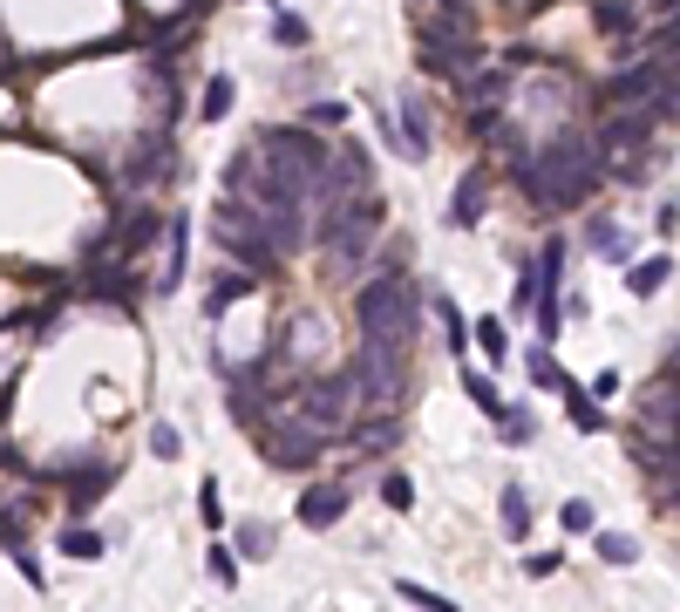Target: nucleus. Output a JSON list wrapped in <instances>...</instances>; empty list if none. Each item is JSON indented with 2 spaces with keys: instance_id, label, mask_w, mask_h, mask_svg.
<instances>
[{
  "instance_id": "obj_1",
  "label": "nucleus",
  "mask_w": 680,
  "mask_h": 612,
  "mask_svg": "<svg viewBox=\"0 0 680 612\" xmlns=\"http://www.w3.org/2000/svg\"><path fill=\"white\" fill-rule=\"evenodd\" d=\"M599 184H606V157H599V143L586 130H559L538 150V204H551V212L586 204Z\"/></svg>"
},
{
  "instance_id": "obj_2",
  "label": "nucleus",
  "mask_w": 680,
  "mask_h": 612,
  "mask_svg": "<svg viewBox=\"0 0 680 612\" xmlns=\"http://www.w3.org/2000/svg\"><path fill=\"white\" fill-rule=\"evenodd\" d=\"M355 320H361V341L409 347L415 327H422V286H415L409 272H374L368 286L355 293Z\"/></svg>"
},
{
  "instance_id": "obj_3",
  "label": "nucleus",
  "mask_w": 680,
  "mask_h": 612,
  "mask_svg": "<svg viewBox=\"0 0 680 612\" xmlns=\"http://www.w3.org/2000/svg\"><path fill=\"white\" fill-rule=\"evenodd\" d=\"M259 150H266V170L280 177L293 197H320L334 150L313 137V123H272V130H259Z\"/></svg>"
},
{
  "instance_id": "obj_4",
  "label": "nucleus",
  "mask_w": 680,
  "mask_h": 612,
  "mask_svg": "<svg viewBox=\"0 0 680 612\" xmlns=\"http://www.w3.org/2000/svg\"><path fill=\"white\" fill-rule=\"evenodd\" d=\"M415 55L429 75H470L476 62H484V48H476V21L457 8V0H442L436 14L415 21Z\"/></svg>"
},
{
  "instance_id": "obj_5",
  "label": "nucleus",
  "mask_w": 680,
  "mask_h": 612,
  "mask_svg": "<svg viewBox=\"0 0 680 612\" xmlns=\"http://www.w3.org/2000/svg\"><path fill=\"white\" fill-rule=\"evenodd\" d=\"M347 374H355V401L395 408L401 388H409V347H395V341H361L355 361H347Z\"/></svg>"
},
{
  "instance_id": "obj_6",
  "label": "nucleus",
  "mask_w": 680,
  "mask_h": 612,
  "mask_svg": "<svg viewBox=\"0 0 680 612\" xmlns=\"http://www.w3.org/2000/svg\"><path fill=\"white\" fill-rule=\"evenodd\" d=\"M313 239L334 252V259H368L374 252V239H382V197H334L326 204V225H313Z\"/></svg>"
},
{
  "instance_id": "obj_7",
  "label": "nucleus",
  "mask_w": 680,
  "mask_h": 612,
  "mask_svg": "<svg viewBox=\"0 0 680 612\" xmlns=\"http://www.w3.org/2000/svg\"><path fill=\"white\" fill-rule=\"evenodd\" d=\"M293 408L299 422L313 429H347V408H355V374H320V381H293Z\"/></svg>"
},
{
  "instance_id": "obj_8",
  "label": "nucleus",
  "mask_w": 680,
  "mask_h": 612,
  "mask_svg": "<svg viewBox=\"0 0 680 612\" xmlns=\"http://www.w3.org/2000/svg\"><path fill=\"white\" fill-rule=\"evenodd\" d=\"M259 449H266V463H280V470H313L320 463V429L313 422H272L266 416V429H259Z\"/></svg>"
},
{
  "instance_id": "obj_9",
  "label": "nucleus",
  "mask_w": 680,
  "mask_h": 612,
  "mask_svg": "<svg viewBox=\"0 0 680 612\" xmlns=\"http://www.w3.org/2000/svg\"><path fill=\"white\" fill-rule=\"evenodd\" d=\"M368 191H374V157H368V143H341L334 157H326L320 197L334 204V197H368Z\"/></svg>"
},
{
  "instance_id": "obj_10",
  "label": "nucleus",
  "mask_w": 680,
  "mask_h": 612,
  "mask_svg": "<svg viewBox=\"0 0 680 612\" xmlns=\"http://www.w3.org/2000/svg\"><path fill=\"white\" fill-rule=\"evenodd\" d=\"M82 299H110V306H137L143 299V286L130 279V259H89V272H82Z\"/></svg>"
},
{
  "instance_id": "obj_11",
  "label": "nucleus",
  "mask_w": 680,
  "mask_h": 612,
  "mask_svg": "<svg viewBox=\"0 0 680 612\" xmlns=\"http://www.w3.org/2000/svg\"><path fill=\"white\" fill-rule=\"evenodd\" d=\"M110 239H116V259H143V252L164 239V218L150 212V204H137V212H123V218L110 225Z\"/></svg>"
},
{
  "instance_id": "obj_12",
  "label": "nucleus",
  "mask_w": 680,
  "mask_h": 612,
  "mask_svg": "<svg viewBox=\"0 0 680 612\" xmlns=\"http://www.w3.org/2000/svg\"><path fill=\"white\" fill-rule=\"evenodd\" d=\"M347 483H307V490H299V524L307 531H334L341 518H347Z\"/></svg>"
},
{
  "instance_id": "obj_13",
  "label": "nucleus",
  "mask_w": 680,
  "mask_h": 612,
  "mask_svg": "<svg viewBox=\"0 0 680 612\" xmlns=\"http://www.w3.org/2000/svg\"><path fill=\"white\" fill-rule=\"evenodd\" d=\"M503 89H511V62H476L470 75H457V95L463 110H497Z\"/></svg>"
},
{
  "instance_id": "obj_14",
  "label": "nucleus",
  "mask_w": 680,
  "mask_h": 612,
  "mask_svg": "<svg viewBox=\"0 0 680 612\" xmlns=\"http://www.w3.org/2000/svg\"><path fill=\"white\" fill-rule=\"evenodd\" d=\"M395 443H401V416H395V408H374V416L347 422V449H355V456H388Z\"/></svg>"
},
{
  "instance_id": "obj_15",
  "label": "nucleus",
  "mask_w": 680,
  "mask_h": 612,
  "mask_svg": "<svg viewBox=\"0 0 680 612\" xmlns=\"http://www.w3.org/2000/svg\"><path fill=\"white\" fill-rule=\"evenodd\" d=\"M484 204H490V170H463L457 197H449V225H457V232L484 225Z\"/></svg>"
},
{
  "instance_id": "obj_16",
  "label": "nucleus",
  "mask_w": 680,
  "mask_h": 612,
  "mask_svg": "<svg viewBox=\"0 0 680 612\" xmlns=\"http://www.w3.org/2000/svg\"><path fill=\"white\" fill-rule=\"evenodd\" d=\"M164 177H170V143H164V137L137 143V150H130V170H123V184H130V191H150V184H164Z\"/></svg>"
},
{
  "instance_id": "obj_17",
  "label": "nucleus",
  "mask_w": 680,
  "mask_h": 612,
  "mask_svg": "<svg viewBox=\"0 0 680 612\" xmlns=\"http://www.w3.org/2000/svg\"><path fill=\"white\" fill-rule=\"evenodd\" d=\"M184 252H191V218H164V279H157V293L184 286Z\"/></svg>"
},
{
  "instance_id": "obj_18",
  "label": "nucleus",
  "mask_w": 680,
  "mask_h": 612,
  "mask_svg": "<svg viewBox=\"0 0 680 612\" xmlns=\"http://www.w3.org/2000/svg\"><path fill=\"white\" fill-rule=\"evenodd\" d=\"M116 483V470L110 463H89V470H75L68 476V518H89L95 503H103V490Z\"/></svg>"
},
{
  "instance_id": "obj_19",
  "label": "nucleus",
  "mask_w": 680,
  "mask_h": 612,
  "mask_svg": "<svg viewBox=\"0 0 680 612\" xmlns=\"http://www.w3.org/2000/svg\"><path fill=\"white\" fill-rule=\"evenodd\" d=\"M531 518H538V510H531V497H524L517 483H511V490L497 497V524H503V538H511V545H524V538H531Z\"/></svg>"
},
{
  "instance_id": "obj_20",
  "label": "nucleus",
  "mask_w": 680,
  "mask_h": 612,
  "mask_svg": "<svg viewBox=\"0 0 680 612\" xmlns=\"http://www.w3.org/2000/svg\"><path fill=\"white\" fill-rule=\"evenodd\" d=\"M565 416H572V429H586V436H599V429H606V408H599V395L578 388V381H565Z\"/></svg>"
},
{
  "instance_id": "obj_21",
  "label": "nucleus",
  "mask_w": 680,
  "mask_h": 612,
  "mask_svg": "<svg viewBox=\"0 0 680 612\" xmlns=\"http://www.w3.org/2000/svg\"><path fill=\"white\" fill-rule=\"evenodd\" d=\"M401 157H429V116H422V102L415 95H401Z\"/></svg>"
},
{
  "instance_id": "obj_22",
  "label": "nucleus",
  "mask_w": 680,
  "mask_h": 612,
  "mask_svg": "<svg viewBox=\"0 0 680 612\" xmlns=\"http://www.w3.org/2000/svg\"><path fill=\"white\" fill-rule=\"evenodd\" d=\"M232 95H239L232 75H211L205 95H197V123H224V116H232Z\"/></svg>"
},
{
  "instance_id": "obj_23",
  "label": "nucleus",
  "mask_w": 680,
  "mask_h": 612,
  "mask_svg": "<svg viewBox=\"0 0 680 612\" xmlns=\"http://www.w3.org/2000/svg\"><path fill=\"white\" fill-rule=\"evenodd\" d=\"M252 286H259V272H218V286L205 293V314L218 320V314H224V306H232V299H245Z\"/></svg>"
},
{
  "instance_id": "obj_24",
  "label": "nucleus",
  "mask_w": 680,
  "mask_h": 612,
  "mask_svg": "<svg viewBox=\"0 0 680 612\" xmlns=\"http://www.w3.org/2000/svg\"><path fill=\"white\" fill-rule=\"evenodd\" d=\"M667 279H673L667 259H640V266H626V293H633V299H653V293L667 286Z\"/></svg>"
},
{
  "instance_id": "obj_25",
  "label": "nucleus",
  "mask_w": 680,
  "mask_h": 612,
  "mask_svg": "<svg viewBox=\"0 0 680 612\" xmlns=\"http://www.w3.org/2000/svg\"><path fill=\"white\" fill-rule=\"evenodd\" d=\"M646 422L660 429V436H680V388H667V381H660V388L646 395Z\"/></svg>"
},
{
  "instance_id": "obj_26",
  "label": "nucleus",
  "mask_w": 680,
  "mask_h": 612,
  "mask_svg": "<svg viewBox=\"0 0 680 612\" xmlns=\"http://www.w3.org/2000/svg\"><path fill=\"white\" fill-rule=\"evenodd\" d=\"M497 429H503V443H511V449L538 443V416H531V408H497Z\"/></svg>"
},
{
  "instance_id": "obj_27",
  "label": "nucleus",
  "mask_w": 680,
  "mask_h": 612,
  "mask_svg": "<svg viewBox=\"0 0 680 612\" xmlns=\"http://www.w3.org/2000/svg\"><path fill=\"white\" fill-rule=\"evenodd\" d=\"M470 334H476V347L490 354V361H511V334H503V320L497 314H484V320H470Z\"/></svg>"
},
{
  "instance_id": "obj_28",
  "label": "nucleus",
  "mask_w": 680,
  "mask_h": 612,
  "mask_svg": "<svg viewBox=\"0 0 680 612\" xmlns=\"http://www.w3.org/2000/svg\"><path fill=\"white\" fill-rule=\"evenodd\" d=\"M586 245L599 252V259L626 266V245H619V225H613V218H592V225H586Z\"/></svg>"
},
{
  "instance_id": "obj_29",
  "label": "nucleus",
  "mask_w": 680,
  "mask_h": 612,
  "mask_svg": "<svg viewBox=\"0 0 680 612\" xmlns=\"http://www.w3.org/2000/svg\"><path fill=\"white\" fill-rule=\"evenodd\" d=\"M272 545H280V531H272L266 518H245V524H239V551H245V558H272Z\"/></svg>"
},
{
  "instance_id": "obj_30",
  "label": "nucleus",
  "mask_w": 680,
  "mask_h": 612,
  "mask_svg": "<svg viewBox=\"0 0 680 612\" xmlns=\"http://www.w3.org/2000/svg\"><path fill=\"white\" fill-rule=\"evenodd\" d=\"M55 545H62L68 558H82V565H89V558H103V538H95V531H89L82 518H75V524L62 531V538H55Z\"/></svg>"
},
{
  "instance_id": "obj_31",
  "label": "nucleus",
  "mask_w": 680,
  "mask_h": 612,
  "mask_svg": "<svg viewBox=\"0 0 680 612\" xmlns=\"http://www.w3.org/2000/svg\"><path fill=\"white\" fill-rule=\"evenodd\" d=\"M592 545H599V558H606V565H633V558H640V545L626 538V531H592Z\"/></svg>"
},
{
  "instance_id": "obj_32",
  "label": "nucleus",
  "mask_w": 680,
  "mask_h": 612,
  "mask_svg": "<svg viewBox=\"0 0 680 612\" xmlns=\"http://www.w3.org/2000/svg\"><path fill=\"white\" fill-rule=\"evenodd\" d=\"M524 374H531L538 388H559V395H565V374H559V361H551V347H531V354H524Z\"/></svg>"
},
{
  "instance_id": "obj_33",
  "label": "nucleus",
  "mask_w": 680,
  "mask_h": 612,
  "mask_svg": "<svg viewBox=\"0 0 680 612\" xmlns=\"http://www.w3.org/2000/svg\"><path fill=\"white\" fill-rule=\"evenodd\" d=\"M559 524L572 531V538H592V531H599V518H592L586 497H565V503H559Z\"/></svg>"
},
{
  "instance_id": "obj_34",
  "label": "nucleus",
  "mask_w": 680,
  "mask_h": 612,
  "mask_svg": "<svg viewBox=\"0 0 680 612\" xmlns=\"http://www.w3.org/2000/svg\"><path fill=\"white\" fill-rule=\"evenodd\" d=\"M463 388H470V401H476V408H484V416H497V408H503V388H497V381H490V374H476V368H463Z\"/></svg>"
},
{
  "instance_id": "obj_35",
  "label": "nucleus",
  "mask_w": 680,
  "mask_h": 612,
  "mask_svg": "<svg viewBox=\"0 0 680 612\" xmlns=\"http://www.w3.org/2000/svg\"><path fill=\"white\" fill-rule=\"evenodd\" d=\"M538 306V266L517 259V279H511V314H531Z\"/></svg>"
},
{
  "instance_id": "obj_36",
  "label": "nucleus",
  "mask_w": 680,
  "mask_h": 612,
  "mask_svg": "<svg viewBox=\"0 0 680 612\" xmlns=\"http://www.w3.org/2000/svg\"><path fill=\"white\" fill-rule=\"evenodd\" d=\"M436 314H442V327H449V354H457V361H463V347H470L476 334L463 327V314H457V306H449V299H436Z\"/></svg>"
},
{
  "instance_id": "obj_37",
  "label": "nucleus",
  "mask_w": 680,
  "mask_h": 612,
  "mask_svg": "<svg viewBox=\"0 0 680 612\" xmlns=\"http://www.w3.org/2000/svg\"><path fill=\"white\" fill-rule=\"evenodd\" d=\"M150 456H164V463H178V456H184V436H178L170 422H157V429H150Z\"/></svg>"
},
{
  "instance_id": "obj_38",
  "label": "nucleus",
  "mask_w": 680,
  "mask_h": 612,
  "mask_svg": "<svg viewBox=\"0 0 680 612\" xmlns=\"http://www.w3.org/2000/svg\"><path fill=\"white\" fill-rule=\"evenodd\" d=\"M299 123H313V130H341V123H347V102H313V110H299Z\"/></svg>"
},
{
  "instance_id": "obj_39",
  "label": "nucleus",
  "mask_w": 680,
  "mask_h": 612,
  "mask_svg": "<svg viewBox=\"0 0 680 612\" xmlns=\"http://www.w3.org/2000/svg\"><path fill=\"white\" fill-rule=\"evenodd\" d=\"M272 41L280 48H307V21L299 14H272Z\"/></svg>"
},
{
  "instance_id": "obj_40",
  "label": "nucleus",
  "mask_w": 680,
  "mask_h": 612,
  "mask_svg": "<svg viewBox=\"0 0 680 612\" xmlns=\"http://www.w3.org/2000/svg\"><path fill=\"white\" fill-rule=\"evenodd\" d=\"M205 572H211V585H239V558L224 551V545H211V558H205Z\"/></svg>"
},
{
  "instance_id": "obj_41",
  "label": "nucleus",
  "mask_w": 680,
  "mask_h": 612,
  "mask_svg": "<svg viewBox=\"0 0 680 612\" xmlns=\"http://www.w3.org/2000/svg\"><path fill=\"white\" fill-rule=\"evenodd\" d=\"M599 28L606 35H640V14L633 8H599Z\"/></svg>"
},
{
  "instance_id": "obj_42",
  "label": "nucleus",
  "mask_w": 680,
  "mask_h": 612,
  "mask_svg": "<svg viewBox=\"0 0 680 612\" xmlns=\"http://www.w3.org/2000/svg\"><path fill=\"white\" fill-rule=\"evenodd\" d=\"M395 592L409 599V605H422V612H449V599H442V592H429V585H409V578H401Z\"/></svg>"
},
{
  "instance_id": "obj_43",
  "label": "nucleus",
  "mask_w": 680,
  "mask_h": 612,
  "mask_svg": "<svg viewBox=\"0 0 680 612\" xmlns=\"http://www.w3.org/2000/svg\"><path fill=\"white\" fill-rule=\"evenodd\" d=\"M382 503H388V510H415V483H409V476H388V483H382Z\"/></svg>"
},
{
  "instance_id": "obj_44",
  "label": "nucleus",
  "mask_w": 680,
  "mask_h": 612,
  "mask_svg": "<svg viewBox=\"0 0 680 612\" xmlns=\"http://www.w3.org/2000/svg\"><path fill=\"white\" fill-rule=\"evenodd\" d=\"M14 572H21V578H28V585H35V592H41V558L28 551V538H21V545H14Z\"/></svg>"
},
{
  "instance_id": "obj_45",
  "label": "nucleus",
  "mask_w": 680,
  "mask_h": 612,
  "mask_svg": "<svg viewBox=\"0 0 680 612\" xmlns=\"http://www.w3.org/2000/svg\"><path fill=\"white\" fill-rule=\"evenodd\" d=\"M197 510H205V524H224V503H218V483L205 476V490H197Z\"/></svg>"
},
{
  "instance_id": "obj_46",
  "label": "nucleus",
  "mask_w": 680,
  "mask_h": 612,
  "mask_svg": "<svg viewBox=\"0 0 680 612\" xmlns=\"http://www.w3.org/2000/svg\"><path fill=\"white\" fill-rule=\"evenodd\" d=\"M592 395H599V401H613V395H626V388H619V368H599V374H592Z\"/></svg>"
},
{
  "instance_id": "obj_47",
  "label": "nucleus",
  "mask_w": 680,
  "mask_h": 612,
  "mask_svg": "<svg viewBox=\"0 0 680 612\" xmlns=\"http://www.w3.org/2000/svg\"><path fill=\"white\" fill-rule=\"evenodd\" d=\"M653 232H660V239H673V232H680V204H660V225H653Z\"/></svg>"
}]
</instances>
